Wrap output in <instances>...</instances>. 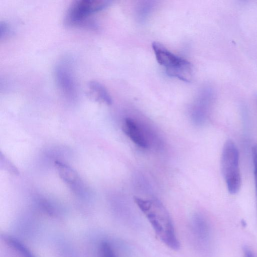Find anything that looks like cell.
I'll return each instance as SVG.
<instances>
[{"instance_id": "cell-11", "label": "cell", "mask_w": 257, "mask_h": 257, "mask_svg": "<svg viewBox=\"0 0 257 257\" xmlns=\"http://www.w3.org/2000/svg\"><path fill=\"white\" fill-rule=\"evenodd\" d=\"M99 257H117L115 252L109 242L102 241L99 248Z\"/></svg>"}, {"instance_id": "cell-4", "label": "cell", "mask_w": 257, "mask_h": 257, "mask_svg": "<svg viewBox=\"0 0 257 257\" xmlns=\"http://www.w3.org/2000/svg\"><path fill=\"white\" fill-rule=\"evenodd\" d=\"M152 46L158 63L165 68L168 75L184 81H191L193 68L189 61L173 54L159 42H154Z\"/></svg>"}, {"instance_id": "cell-5", "label": "cell", "mask_w": 257, "mask_h": 257, "mask_svg": "<svg viewBox=\"0 0 257 257\" xmlns=\"http://www.w3.org/2000/svg\"><path fill=\"white\" fill-rule=\"evenodd\" d=\"M54 77L61 94L70 100H75L77 97L78 88L73 67L70 60L65 59L56 64Z\"/></svg>"}, {"instance_id": "cell-9", "label": "cell", "mask_w": 257, "mask_h": 257, "mask_svg": "<svg viewBox=\"0 0 257 257\" xmlns=\"http://www.w3.org/2000/svg\"><path fill=\"white\" fill-rule=\"evenodd\" d=\"M55 163L60 177L65 182L71 185L77 183L78 175L70 167L59 161H56Z\"/></svg>"}, {"instance_id": "cell-12", "label": "cell", "mask_w": 257, "mask_h": 257, "mask_svg": "<svg viewBox=\"0 0 257 257\" xmlns=\"http://www.w3.org/2000/svg\"><path fill=\"white\" fill-rule=\"evenodd\" d=\"M252 159L253 166V175L255 185V192L257 203V145L252 148Z\"/></svg>"}, {"instance_id": "cell-10", "label": "cell", "mask_w": 257, "mask_h": 257, "mask_svg": "<svg viewBox=\"0 0 257 257\" xmlns=\"http://www.w3.org/2000/svg\"><path fill=\"white\" fill-rule=\"evenodd\" d=\"M2 237L9 246L16 250L22 257H36L26 246L17 238L6 235Z\"/></svg>"}, {"instance_id": "cell-6", "label": "cell", "mask_w": 257, "mask_h": 257, "mask_svg": "<svg viewBox=\"0 0 257 257\" xmlns=\"http://www.w3.org/2000/svg\"><path fill=\"white\" fill-rule=\"evenodd\" d=\"M191 232L196 245L203 251L210 247L211 229L209 222L205 216L200 213L194 215L191 221Z\"/></svg>"}, {"instance_id": "cell-13", "label": "cell", "mask_w": 257, "mask_h": 257, "mask_svg": "<svg viewBox=\"0 0 257 257\" xmlns=\"http://www.w3.org/2000/svg\"><path fill=\"white\" fill-rule=\"evenodd\" d=\"M12 34V30L10 26L6 22H1L0 24V39L5 40Z\"/></svg>"}, {"instance_id": "cell-1", "label": "cell", "mask_w": 257, "mask_h": 257, "mask_svg": "<svg viewBox=\"0 0 257 257\" xmlns=\"http://www.w3.org/2000/svg\"><path fill=\"white\" fill-rule=\"evenodd\" d=\"M134 200L160 239L169 247L178 249L180 243L174 224L163 204L155 198L145 199L135 197Z\"/></svg>"}, {"instance_id": "cell-7", "label": "cell", "mask_w": 257, "mask_h": 257, "mask_svg": "<svg viewBox=\"0 0 257 257\" xmlns=\"http://www.w3.org/2000/svg\"><path fill=\"white\" fill-rule=\"evenodd\" d=\"M122 130L128 138L137 146L147 149L150 146V142L147 134L142 124L138 121L131 117L124 119Z\"/></svg>"}, {"instance_id": "cell-8", "label": "cell", "mask_w": 257, "mask_h": 257, "mask_svg": "<svg viewBox=\"0 0 257 257\" xmlns=\"http://www.w3.org/2000/svg\"><path fill=\"white\" fill-rule=\"evenodd\" d=\"M88 92L90 95L95 100L110 105L112 99L105 87L99 82L96 81H90L88 85Z\"/></svg>"}, {"instance_id": "cell-3", "label": "cell", "mask_w": 257, "mask_h": 257, "mask_svg": "<svg viewBox=\"0 0 257 257\" xmlns=\"http://www.w3.org/2000/svg\"><path fill=\"white\" fill-rule=\"evenodd\" d=\"M220 163L227 190L231 194H236L240 188L241 177L238 150L232 140H228L224 143Z\"/></svg>"}, {"instance_id": "cell-15", "label": "cell", "mask_w": 257, "mask_h": 257, "mask_svg": "<svg viewBox=\"0 0 257 257\" xmlns=\"http://www.w3.org/2000/svg\"><path fill=\"white\" fill-rule=\"evenodd\" d=\"M256 102H257V96H256Z\"/></svg>"}, {"instance_id": "cell-14", "label": "cell", "mask_w": 257, "mask_h": 257, "mask_svg": "<svg viewBox=\"0 0 257 257\" xmlns=\"http://www.w3.org/2000/svg\"><path fill=\"white\" fill-rule=\"evenodd\" d=\"M243 257H256L253 251L247 246H244L243 249Z\"/></svg>"}, {"instance_id": "cell-2", "label": "cell", "mask_w": 257, "mask_h": 257, "mask_svg": "<svg viewBox=\"0 0 257 257\" xmlns=\"http://www.w3.org/2000/svg\"><path fill=\"white\" fill-rule=\"evenodd\" d=\"M111 2L104 0H78L69 7L65 24L70 27L95 29L97 25L92 19L93 15L106 9Z\"/></svg>"}]
</instances>
